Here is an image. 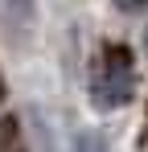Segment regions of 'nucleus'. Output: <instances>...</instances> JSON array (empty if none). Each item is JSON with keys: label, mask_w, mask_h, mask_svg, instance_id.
<instances>
[{"label": "nucleus", "mask_w": 148, "mask_h": 152, "mask_svg": "<svg viewBox=\"0 0 148 152\" xmlns=\"http://www.w3.org/2000/svg\"><path fill=\"white\" fill-rule=\"evenodd\" d=\"M136 99V66L127 45H103L91 66V107L95 111H123Z\"/></svg>", "instance_id": "f257e3e1"}, {"label": "nucleus", "mask_w": 148, "mask_h": 152, "mask_svg": "<svg viewBox=\"0 0 148 152\" xmlns=\"http://www.w3.org/2000/svg\"><path fill=\"white\" fill-rule=\"evenodd\" d=\"M74 152H107V144H103L99 132H82V136L74 140Z\"/></svg>", "instance_id": "f03ea898"}, {"label": "nucleus", "mask_w": 148, "mask_h": 152, "mask_svg": "<svg viewBox=\"0 0 148 152\" xmlns=\"http://www.w3.org/2000/svg\"><path fill=\"white\" fill-rule=\"evenodd\" d=\"M115 4H119V8H123V12H136V8H144V4H148V0H115Z\"/></svg>", "instance_id": "7ed1b4c3"}, {"label": "nucleus", "mask_w": 148, "mask_h": 152, "mask_svg": "<svg viewBox=\"0 0 148 152\" xmlns=\"http://www.w3.org/2000/svg\"><path fill=\"white\" fill-rule=\"evenodd\" d=\"M8 132H12V124H4V127H0V152H4V136H8Z\"/></svg>", "instance_id": "20e7f679"}, {"label": "nucleus", "mask_w": 148, "mask_h": 152, "mask_svg": "<svg viewBox=\"0 0 148 152\" xmlns=\"http://www.w3.org/2000/svg\"><path fill=\"white\" fill-rule=\"evenodd\" d=\"M0 99H4V74H0Z\"/></svg>", "instance_id": "39448f33"}, {"label": "nucleus", "mask_w": 148, "mask_h": 152, "mask_svg": "<svg viewBox=\"0 0 148 152\" xmlns=\"http://www.w3.org/2000/svg\"><path fill=\"white\" fill-rule=\"evenodd\" d=\"M144 53H148V37H144Z\"/></svg>", "instance_id": "423d86ee"}]
</instances>
